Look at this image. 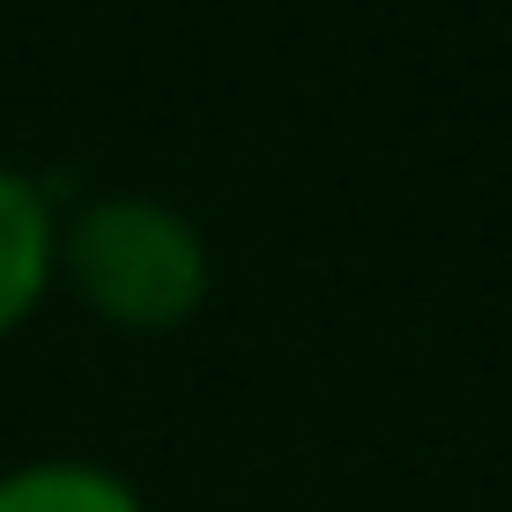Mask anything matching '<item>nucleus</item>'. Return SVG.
<instances>
[{"label": "nucleus", "instance_id": "f257e3e1", "mask_svg": "<svg viewBox=\"0 0 512 512\" xmlns=\"http://www.w3.org/2000/svg\"><path fill=\"white\" fill-rule=\"evenodd\" d=\"M60 290L119 334H179L216 290V245L171 193L104 186L60 208Z\"/></svg>", "mask_w": 512, "mask_h": 512}, {"label": "nucleus", "instance_id": "f03ea898", "mask_svg": "<svg viewBox=\"0 0 512 512\" xmlns=\"http://www.w3.org/2000/svg\"><path fill=\"white\" fill-rule=\"evenodd\" d=\"M60 290V193L38 171L0 164V342L23 334Z\"/></svg>", "mask_w": 512, "mask_h": 512}, {"label": "nucleus", "instance_id": "7ed1b4c3", "mask_svg": "<svg viewBox=\"0 0 512 512\" xmlns=\"http://www.w3.org/2000/svg\"><path fill=\"white\" fill-rule=\"evenodd\" d=\"M0 512H156L134 475L90 453H30L0 468Z\"/></svg>", "mask_w": 512, "mask_h": 512}]
</instances>
